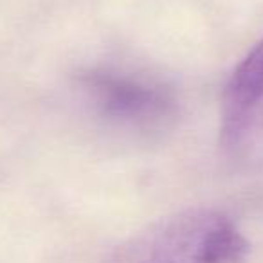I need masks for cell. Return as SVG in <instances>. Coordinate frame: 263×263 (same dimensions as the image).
Returning a JSON list of instances; mask_svg holds the SVG:
<instances>
[{"instance_id":"obj_1","label":"cell","mask_w":263,"mask_h":263,"mask_svg":"<svg viewBox=\"0 0 263 263\" xmlns=\"http://www.w3.org/2000/svg\"><path fill=\"white\" fill-rule=\"evenodd\" d=\"M247 254V240L226 213L195 208L136 233L105 263H245Z\"/></svg>"},{"instance_id":"obj_2","label":"cell","mask_w":263,"mask_h":263,"mask_svg":"<svg viewBox=\"0 0 263 263\" xmlns=\"http://www.w3.org/2000/svg\"><path fill=\"white\" fill-rule=\"evenodd\" d=\"M80 88L92 114L121 132H162L179 116L175 90L152 74L94 67L80 76Z\"/></svg>"},{"instance_id":"obj_3","label":"cell","mask_w":263,"mask_h":263,"mask_svg":"<svg viewBox=\"0 0 263 263\" xmlns=\"http://www.w3.org/2000/svg\"><path fill=\"white\" fill-rule=\"evenodd\" d=\"M263 132V38L249 51L226 85L220 108V143L241 150Z\"/></svg>"}]
</instances>
